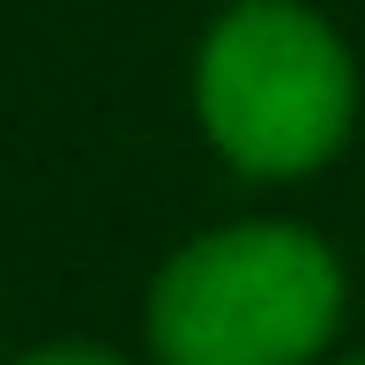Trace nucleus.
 I'll use <instances>...</instances> for the list:
<instances>
[{"label": "nucleus", "instance_id": "1", "mask_svg": "<svg viewBox=\"0 0 365 365\" xmlns=\"http://www.w3.org/2000/svg\"><path fill=\"white\" fill-rule=\"evenodd\" d=\"M343 298L351 284L321 231L239 217L157 269L142 336L157 365H328Z\"/></svg>", "mask_w": 365, "mask_h": 365}, {"label": "nucleus", "instance_id": "2", "mask_svg": "<svg viewBox=\"0 0 365 365\" xmlns=\"http://www.w3.org/2000/svg\"><path fill=\"white\" fill-rule=\"evenodd\" d=\"M194 120L246 179H306L358 127V60L306 0H239L194 53Z\"/></svg>", "mask_w": 365, "mask_h": 365}, {"label": "nucleus", "instance_id": "3", "mask_svg": "<svg viewBox=\"0 0 365 365\" xmlns=\"http://www.w3.org/2000/svg\"><path fill=\"white\" fill-rule=\"evenodd\" d=\"M15 365H135V358L105 351V343H38V351H23Z\"/></svg>", "mask_w": 365, "mask_h": 365}, {"label": "nucleus", "instance_id": "4", "mask_svg": "<svg viewBox=\"0 0 365 365\" xmlns=\"http://www.w3.org/2000/svg\"><path fill=\"white\" fill-rule=\"evenodd\" d=\"M328 365H365V358H328Z\"/></svg>", "mask_w": 365, "mask_h": 365}, {"label": "nucleus", "instance_id": "5", "mask_svg": "<svg viewBox=\"0 0 365 365\" xmlns=\"http://www.w3.org/2000/svg\"><path fill=\"white\" fill-rule=\"evenodd\" d=\"M224 8H239V0H224Z\"/></svg>", "mask_w": 365, "mask_h": 365}]
</instances>
